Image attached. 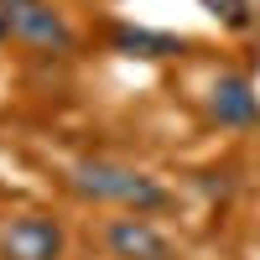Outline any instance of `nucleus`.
Listing matches in <instances>:
<instances>
[{
  "label": "nucleus",
  "mask_w": 260,
  "mask_h": 260,
  "mask_svg": "<svg viewBox=\"0 0 260 260\" xmlns=\"http://www.w3.org/2000/svg\"><path fill=\"white\" fill-rule=\"evenodd\" d=\"M68 182H73V192H83V198L120 203L130 213H141V219L172 203L156 177H146L136 167H120V161H78V167H68Z\"/></svg>",
  "instance_id": "f257e3e1"
},
{
  "label": "nucleus",
  "mask_w": 260,
  "mask_h": 260,
  "mask_svg": "<svg viewBox=\"0 0 260 260\" xmlns=\"http://www.w3.org/2000/svg\"><path fill=\"white\" fill-rule=\"evenodd\" d=\"M0 16H6V31L31 52H73V26L62 21V11L52 0H0Z\"/></svg>",
  "instance_id": "f03ea898"
},
{
  "label": "nucleus",
  "mask_w": 260,
  "mask_h": 260,
  "mask_svg": "<svg viewBox=\"0 0 260 260\" xmlns=\"http://www.w3.org/2000/svg\"><path fill=\"white\" fill-rule=\"evenodd\" d=\"M68 234L47 213H16L0 224V260H62Z\"/></svg>",
  "instance_id": "7ed1b4c3"
},
{
  "label": "nucleus",
  "mask_w": 260,
  "mask_h": 260,
  "mask_svg": "<svg viewBox=\"0 0 260 260\" xmlns=\"http://www.w3.org/2000/svg\"><path fill=\"white\" fill-rule=\"evenodd\" d=\"M104 245H110L115 260H177L172 240H167L151 219H141V213L110 219V224H104Z\"/></svg>",
  "instance_id": "20e7f679"
},
{
  "label": "nucleus",
  "mask_w": 260,
  "mask_h": 260,
  "mask_svg": "<svg viewBox=\"0 0 260 260\" xmlns=\"http://www.w3.org/2000/svg\"><path fill=\"white\" fill-rule=\"evenodd\" d=\"M208 115L219 125H255L260 120V94L250 89V78L224 73V78H213V89H208Z\"/></svg>",
  "instance_id": "39448f33"
},
{
  "label": "nucleus",
  "mask_w": 260,
  "mask_h": 260,
  "mask_svg": "<svg viewBox=\"0 0 260 260\" xmlns=\"http://www.w3.org/2000/svg\"><path fill=\"white\" fill-rule=\"evenodd\" d=\"M110 47L125 52V57H146V62H156V57H177L187 42L172 37V31H151V26H130V21H120V26H110Z\"/></svg>",
  "instance_id": "423d86ee"
},
{
  "label": "nucleus",
  "mask_w": 260,
  "mask_h": 260,
  "mask_svg": "<svg viewBox=\"0 0 260 260\" xmlns=\"http://www.w3.org/2000/svg\"><path fill=\"white\" fill-rule=\"evenodd\" d=\"M203 6H208L213 16H219L224 26H234V31H245L250 21H255V16H250V6H245V0H203Z\"/></svg>",
  "instance_id": "0eeeda50"
},
{
  "label": "nucleus",
  "mask_w": 260,
  "mask_h": 260,
  "mask_svg": "<svg viewBox=\"0 0 260 260\" xmlns=\"http://www.w3.org/2000/svg\"><path fill=\"white\" fill-rule=\"evenodd\" d=\"M6 42H11V31H6V16H0V47H6Z\"/></svg>",
  "instance_id": "6e6552de"
}]
</instances>
